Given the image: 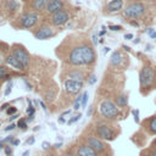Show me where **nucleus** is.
I'll use <instances>...</instances> for the list:
<instances>
[{
  "instance_id": "obj_4",
  "label": "nucleus",
  "mask_w": 156,
  "mask_h": 156,
  "mask_svg": "<svg viewBox=\"0 0 156 156\" xmlns=\"http://www.w3.org/2000/svg\"><path fill=\"white\" fill-rule=\"evenodd\" d=\"M18 0H0V16L6 18L16 17L20 10Z\"/></svg>"
},
{
  "instance_id": "obj_3",
  "label": "nucleus",
  "mask_w": 156,
  "mask_h": 156,
  "mask_svg": "<svg viewBox=\"0 0 156 156\" xmlns=\"http://www.w3.org/2000/svg\"><path fill=\"white\" fill-rule=\"evenodd\" d=\"M139 80H140V91L145 94V89L150 90L155 88L156 84V69L151 65H144L140 73H139Z\"/></svg>"
},
{
  "instance_id": "obj_25",
  "label": "nucleus",
  "mask_w": 156,
  "mask_h": 156,
  "mask_svg": "<svg viewBox=\"0 0 156 156\" xmlns=\"http://www.w3.org/2000/svg\"><path fill=\"white\" fill-rule=\"evenodd\" d=\"M17 127H20L21 129H26V127H27V124H26V121H24L23 118H21V119L18 121V123H17Z\"/></svg>"
},
{
  "instance_id": "obj_48",
  "label": "nucleus",
  "mask_w": 156,
  "mask_h": 156,
  "mask_svg": "<svg viewBox=\"0 0 156 156\" xmlns=\"http://www.w3.org/2000/svg\"><path fill=\"white\" fill-rule=\"evenodd\" d=\"M58 122H60V123H63V122H65V118H62V117L58 118Z\"/></svg>"
},
{
  "instance_id": "obj_21",
  "label": "nucleus",
  "mask_w": 156,
  "mask_h": 156,
  "mask_svg": "<svg viewBox=\"0 0 156 156\" xmlns=\"http://www.w3.org/2000/svg\"><path fill=\"white\" fill-rule=\"evenodd\" d=\"M118 107H126L128 105V96L127 94H121L118 98H116V102H115Z\"/></svg>"
},
{
  "instance_id": "obj_47",
  "label": "nucleus",
  "mask_w": 156,
  "mask_h": 156,
  "mask_svg": "<svg viewBox=\"0 0 156 156\" xmlns=\"http://www.w3.org/2000/svg\"><path fill=\"white\" fill-rule=\"evenodd\" d=\"M91 111H93V106H90V108H89V111H88V115L90 116V113H91Z\"/></svg>"
},
{
  "instance_id": "obj_45",
  "label": "nucleus",
  "mask_w": 156,
  "mask_h": 156,
  "mask_svg": "<svg viewBox=\"0 0 156 156\" xmlns=\"http://www.w3.org/2000/svg\"><path fill=\"white\" fill-rule=\"evenodd\" d=\"M48 143H43V149H48Z\"/></svg>"
},
{
  "instance_id": "obj_37",
  "label": "nucleus",
  "mask_w": 156,
  "mask_h": 156,
  "mask_svg": "<svg viewBox=\"0 0 156 156\" xmlns=\"http://www.w3.org/2000/svg\"><path fill=\"white\" fill-rule=\"evenodd\" d=\"M65 156H74V154L72 152V150H67V151L65 152Z\"/></svg>"
},
{
  "instance_id": "obj_15",
  "label": "nucleus",
  "mask_w": 156,
  "mask_h": 156,
  "mask_svg": "<svg viewBox=\"0 0 156 156\" xmlns=\"http://www.w3.org/2000/svg\"><path fill=\"white\" fill-rule=\"evenodd\" d=\"M63 9H66V2H65V0H51V1L48 4V6H46V9H45L44 12H45L48 16H51V15H54V13H56V12L63 10Z\"/></svg>"
},
{
  "instance_id": "obj_33",
  "label": "nucleus",
  "mask_w": 156,
  "mask_h": 156,
  "mask_svg": "<svg viewBox=\"0 0 156 156\" xmlns=\"http://www.w3.org/2000/svg\"><path fill=\"white\" fill-rule=\"evenodd\" d=\"M5 152H6L7 156H12V150H11L10 146H5Z\"/></svg>"
},
{
  "instance_id": "obj_26",
  "label": "nucleus",
  "mask_w": 156,
  "mask_h": 156,
  "mask_svg": "<svg viewBox=\"0 0 156 156\" xmlns=\"http://www.w3.org/2000/svg\"><path fill=\"white\" fill-rule=\"evenodd\" d=\"M34 112H35V110H34V107H33V106L30 105V102H29V107H28V110H27V113H28V116H29V117H33Z\"/></svg>"
},
{
  "instance_id": "obj_43",
  "label": "nucleus",
  "mask_w": 156,
  "mask_h": 156,
  "mask_svg": "<svg viewBox=\"0 0 156 156\" xmlns=\"http://www.w3.org/2000/svg\"><path fill=\"white\" fill-rule=\"evenodd\" d=\"M6 107H9V104H4V105H2V106H1V108H0V110H1V111H2V110H5V108H6Z\"/></svg>"
},
{
  "instance_id": "obj_2",
  "label": "nucleus",
  "mask_w": 156,
  "mask_h": 156,
  "mask_svg": "<svg viewBox=\"0 0 156 156\" xmlns=\"http://www.w3.org/2000/svg\"><path fill=\"white\" fill-rule=\"evenodd\" d=\"M40 18L41 13L30 10H24L21 15L13 18L11 26L16 29H32L40 23Z\"/></svg>"
},
{
  "instance_id": "obj_35",
  "label": "nucleus",
  "mask_w": 156,
  "mask_h": 156,
  "mask_svg": "<svg viewBox=\"0 0 156 156\" xmlns=\"http://www.w3.org/2000/svg\"><path fill=\"white\" fill-rule=\"evenodd\" d=\"M95 78H96V77H95V76L93 74V76L90 77V79H89V84H94V83H95V80H96Z\"/></svg>"
},
{
  "instance_id": "obj_39",
  "label": "nucleus",
  "mask_w": 156,
  "mask_h": 156,
  "mask_svg": "<svg viewBox=\"0 0 156 156\" xmlns=\"http://www.w3.org/2000/svg\"><path fill=\"white\" fill-rule=\"evenodd\" d=\"M34 140H35V139H34V136H30V138L27 140V144H33V143H34Z\"/></svg>"
},
{
  "instance_id": "obj_30",
  "label": "nucleus",
  "mask_w": 156,
  "mask_h": 156,
  "mask_svg": "<svg viewBox=\"0 0 156 156\" xmlns=\"http://www.w3.org/2000/svg\"><path fill=\"white\" fill-rule=\"evenodd\" d=\"M11 88H12V82H9V84H7V89H6V91H5V95H9V94L11 93Z\"/></svg>"
},
{
  "instance_id": "obj_51",
  "label": "nucleus",
  "mask_w": 156,
  "mask_h": 156,
  "mask_svg": "<svg viewBox=\"0 0 156 156\" xmlns=\"http://www.w3.org/2000/svg\"><path fill=\"white\" fill-rule=\"evenodd\" d=\"M22 1H24V4H27V2H29L30 0H22Z\"/></svg>"
},
{
  "instance_id": "obj_52",
  "label": "nucleus",
  "mask_w": 156,
  "mask_h": 156,
  "mask_svg": "<svg viewBox=\"0 0 156 156\" xmlns=\"http://www.w3.org/2000/svg\"><path fill=\"white\" fill-rule=\"evenodd\" d=\"M1 147H4V145H2V143H0V149H1Z\"/></svg>"
},
{
  "instance_id": "obj_16",
  "label": "nucleus",
  "mask_w": 156,
  "mask_h": 156,
  "mask_svg": "<svg viewBox=\"0 0 156 156\" xmlns=\"http://www.w3.org/2000/svg\"><path fill=\"white\" fill-rule=\"evenodd\" d=\"M5 62H6V65L7 66H10V67H12L13 69H16V71H20V72H23L24 69H26V67L12 55V52H10V54H7L6 56H5Z\"/></svg>"
},
{
  "instance_id": "obj_14",
  "label": "nucleus",
  "mask_w": 156,
  "mask_h": 156,
  "mask_svg": "<svg viewBox=\"0 0 156 156\" xmlns=\"http://www.w3.org/2000/svg\"><path fill=\"white\" fill-rule=\"evenodd\" d=\"M51 0H30L29 2L26 4V9L24 10H30V11H35V12H44L48 4Z\"/></svg>"
},
{
  "instance_id": "obj_9",
  "label": "nucleus",
  "mask_w": 156,
  "mask_h": 156,
  "mask_svg": "<svg viewBox=\"0 0 156 156\" xmlns=\"http://www.w3.org/2000/svg\"><path fill=\"white\" fill-rule=\"evenodd\" d=\"M10 50H11L12 55H13L24 67H28L29 61H30V56H29L28 51L26 50V48H24L23 45H21V44H13Z\"/></svg>"
},
{
  "instance_id": "obj_31",
  "label": "nucleus",
  "mask_w": 156,
  "mask_h": 156,
  "mask_svg": "<svg viewBox=\"0 0 156 156\" xmlns=\"http://www.w3.org/2000/svg\"><path fill=\"white\" fill-rule=\"evenodd\" d=\"M16 111H17V110H16V107H10V108H7V110H6V113H7V115H13Z\"/></svg>"
},
{
  "instance_id": "obj_53",
  "label": "nucleus",
  "mask_w": 156,
  "mask_h": 156,
  "mask_svg": "<svg viewBox=\"0 0 156 156\" xmlns=\"http://www.w3.org/2000/svg\"><path fill=\"white\" fill-rule=\"evenodd\" d=\"M0 82H1V80H0Z\"/></svg>"
},
{
  "instance_id": "obj_49",
  "label": "nucleus",
  "mask_w": 156,
  "mask_h": 156,
  "mask_svg": "<svg viewBox=\"0 0 156 156\" xmlns=\"http://www.w3.org/2000/svg\"><path fill=\"white\" fill-rule=\"evenodd\" d=\"M28 155H29V151H28V150H27V151H26V152H23V155H22V156H28Z\"/></svg>"
},
{
  "instance_id": "obj_50",
  "label": "nucleus",
  "mask_w": 156,
  "mask_h": 156,
  "mask_svg": "<svg viewBox=\"0 0 156 156\" xmlns=\"http://www.w3.org/2000/svg\"><path fill=\"white\" fill-rule=\"evenodd\" d=\"M46 156H57V155H55V154H48Z\"/></svg>"
},
{
  "instance_id": "obj_34",
  "label": "nucleus",
  "mask_w": 156,
  "mask_h": 156,
  "mask_svg": "<svg viewBox=\"0 0 156 156\" xmlns=\"http://www.w3.org/2000/svg\"><path fill=\"white\" fill-rule=\"evenodd\" d=\"M124 39H128V40H132V39H133V34H132V33H128V34H124Z\"/></svg>"
},
{
  "instance_id": "obj_23",
  "label": "nucleus",
  "mask_w": 156,
  "mask_h": 156,
  "mask_svg": "<svg viewBox=\"0 0 156 156\" xmlns=\"http://www.w3.org/2000/svg\"><path fill=\"white\" fill-rule=\"evenodd\" d=\"M82 98H83V94L78 95L73 102V110H79L82 107Z\"/></svg>"
},
{
  "instance_id": "obj_46",
  "label": "nucleus",
  "mask_w": 156,
  "mask_h": 156,
  "mask_svg": "<svg viewBox=\"0 0 156 156\" xmlns=\"http://www.w3.org/2000/svg\"><path fill=\"white\" fill-rule=\"evenodd\" d=\"M16 117H18V115H16V116H15V115H12V116H11V117H10V119H11V121H12V119H15V118H16Z\"/></svg>"
},
{
  "instance_id": "obj_24",
  "label": "nucleus",
  "mask_w": 156,
  "mask_h": 156,
  "mask_svg": "<svg viewBox=\"0 0 156 156\" xmlns=\"http://www.w3.org/2000/svg\"><path fill=\"white\" fill-rule=\"evenodd\" d=\"M88 99H89V94H88V91H84V93H83V98H82V107H83V108L87 106Z\"/></svg>"
},
{
  "instance_id": "obj_41",
  "label": "nucleus",
  "mask_w": 156,
  "mask_h": 156,
  "mask_svg": "<svg viewBox=\"0 0 156 156\" xmlns=\"http://www.w3.org/2000/svg\"><path fill=\"white\" fill-rule=\"evenodd\" d=\"M105 33H106V28H105V27H102V29L100 30V37H102Z\"/></svg>"
},
{
  "instance_id": "obj_6",
  "label": "nucleus",
  "mask_w": 156,
  "mask_h": 156,
  "mask_svg": "<svg viewBox=\"0 0 156 156\" xmlns=\"http://www.w3.org/2000/svg\"><path fill=\"white\" fill-rule=\"evenodd\" d=\"M145 5L143 2H133L129 4L124 10H123V16L129 20H135L140 18L145 13Z\"/></svg>"
},
{
  "instance_id": "obj_1",
  "label": "nucleus",
  "mask_w": 156,
  "mask_h": 156,
  "mask_svg": "<svg viewBox=\"0 0 156 156\" xmlns=\"http://www.w3.org/2000/svg\"><path fill=\"white\" fill-rule=\"evenodd\" d=\"M57 50H63V55H60V57L71 66H91L96 61L95 49L85 39L73 40V43L71 40L62 41Z\"/></svg>"
},
{
  "instance_id": "obj_17",
  "label": "nucleus",
  "mask_w": 156,
  "mask_h": 156,
  "mask_svg": "<svg viewBox=\"0 0 156 156\" xmlns=\"http://www.w3.org/2000/svg\"><path fill=\"white\" fill-rule=\"evenodd\" d=\"M77 156H99V154L89 144H80L77 149Z\"/></svg>"
},
{
  "instance_id": "obj_32",
  "label": "nucleus",
  "mask_w": 156,
  "mask_h": 156,
  "mask_svg": "<svg viewBox=\"0 0 156 156\" xmlns=\"http://www.w3.org/2000/svg\"><path fill=\"white\" fill-rule=\"evenodd\" d=\"M17 127V124H15V123H12V124H10L9 127H6L5 128V132H9V130H12V129H15Z\"/></svg>"
},
{
  "instance_id": "obj_40",
  "label": "nucleus",
  "mask_w": 156,
  "mask_h": 156,
  "mask_svg": "<svg viewBox=\"0 0 156 156\" xmlns=\"http://www.w3.org/2000/svg\"><path fill=\"white\" fill-rule=\"evenodd\" d=\"M4 60H5V57H4V55H2V52L0 51V65H2V62H4Z\"/></svg>"
},
{
  "instance_id": "obj_18",
  "label": "nucleus",
  "mask_w": 156,
  "mask_h": 156,
  "mask_svg": "<svg viewBox=\"0 0 156 156\" xmlns=\"http://www.w3.org/2000/svg\"><path fill=\"white\" fill-rule=\"evenodd\" d=\"M85 73L82 71V69H78V68H72L67 72V78H71V79H76V80H84L85 78Z\"/></svg>"
},
{
  "instance_id": "obj_19",
  "label": "nucleus",
  "mask_w": 156,
  "mask_h": 156,
  "mask_svg": "<svg viewBox=\"0 0 156 156\" xmlns=\"http://www.w3.org/2000/svg\"><path fill=\"white\" fill-rule=\"evenodd\" d=\"M11 77H12V73L10 72L9 66L0 65V80H1V82L9 80V79H11Z\"/></svg>"
},
{
  "instance_id": "obj_5",
  "label": "nucleus",
  "mask_w": 156,
  "mask_h": 156,
  "mask_svg": "<svg viewBox=\"0 0 156 156\" xmlns=\"http://www.w3.org/2000/svg\"><path fill=\"white\" fill-rule=\"evenodd\" d=\"M99 111H100V113L106 119H111V121L112 119H117L121 116V112L118 110V106L115 102H112L111 100H104L100 104Z\"/></svg>"
},
{
  "instance_id": "obj_11",
  "label": "nucleus",
  "mask_w": 156,
  "mask_h": 156,
  "mask_svg": "<svg viewBox=\"0 0 156 156\" xmlns=\"http://www.w3.org/2000/svg\"><path fill=\"white\" fill-rule=\"evenodd\" d=\"M96 134L102 140H113L117 135V133L106 123H99L96 126Z\"/></svg>"
},
{
  "instance_id": "obj_44",
  "label": "nucleus",
  "mask_w": 156,
  "mask_h": 156,
  "mask_svg": "<svg viewBox=\"0 0 156 156\" xmlns=\"http://www.w3.org/2000/svg\"><path fill=\"white\" fill-rule=\"evenodd\" d=\"M150 37H151L152 39H155V38H156V32H152V33L150 34Z\"/></svg>"
},
{
  "instance_id": "obj_12",
  "label": "nucleus",
  "mask_w": 156,
  "mask_h": 156,
  "mask_svg": "<svg viewBox=\"0 0 156 156\" xmlns=\"http://www.w3.org/2000/svg\"><path fill=\"white\" fill-rule=\"evenodd\" d=\"M63 84H65V90L71 95H77L83 88L82 80H76V79H71V78H66Z\"/></svg>"
},
{
  "instance_id": "obj_7",
  "label": "nucleus",
  "mask_w": 156,
  "mask_h": 156,
  "mask_svg": "<svg viewBox=\"0 0 156 156\" xmlns=\"http://www.w3.org/2000/svg\"><path fill=\"white\" fill-rule=\"evenodd\" d=\"M33 35L39 40H45V39H49L56 35V32L54 30L52 24H50L49 22H45L35 27V30H33Z\"/></svg>"
},
{
  "instance_id": "obj_36",
  "label": "nucleus",
  "mask_w": 156,
  "mask_h": 156,
  "mask_svg": "<svg viewBox=\"0 0 156 156\" xmlns=\"http://www.w3.org/2000/svg\"><path fill=\"white\" fill-rule=\"evenodd\" d=\"M149 156H156V149H151L149 151Z\"/></svg>"
},
{
  "instance_id": "obj_42",
  "label": "nucleus",
  "mask_w": 156,
  "mask_h": 156,
  "mask_svg": "<svg viewBox=\"0 0 156 156\" xmlns=\"http://www.w3.org/2000/svg\"><path fill=\"white\" fill-rule=\"evenodd\" d=\"M151 149H156V138H155L154 141L151 143Z\"/></svg>"
},
{
  "instance_id": "obj_28",
  "label": "nucleus",
  "mask_w": 156,
  "mask_h": 156,
  "mask_svg": "<svg viewBox=\"0 0 156 156\" xmlns=\"http://www.w3.org/2000/svg\"><path fill=\"white\" fill-rule=\"evenodd\" d=\"M132 113H133V116H134V121L138 123V122H139V111H138V110H133Z\"/></svg>"
},
{
  "instance_id": "obj_22",
  "label": "nucleus",
  "mask_w": 156,
  "mask_h": 156,
  "mask_svg": "<svg viewBox=\"0 0 156 156\" xmlns=\"http://www.w3.org/2000/svg\"><path fill=\"white\" fill-rule=\"evenodd\" d=\"M111 63L113 66H118L122 63V52L121 51H115L112 54V57H111Z\"/></svg>"
},
{
  "instance_id": "obj_20",
  "label": "nucleus",
  "mask_w": 156,
  "mask_h": 156,
  "mask_svg": "<svg viewBox=\"0 0 156 156\" xmlns=\"http://www.w3.org/2000/svg\"><path fill=\"white\" fill-rule=\"evenodd\" d=\"M145 128L150 134H156V116L145 121Z\"/></svg>"
},
{
  "instance_id": "obj_8",
  "label": "nucleus",
  "mask_w": 156,
  "mask_h": 156,
  "mask_svg": "<svg viewBox=\"0 0 156 156\" xmlns=\"http://www.w3.org/2000/svg\"><path fill=\"white\" fill-rule=\"evenodd\" d=\"M87 144H89L99 155H104V156H108L111 154V149L108 147V145H106L104 143V140L101 138H96V136H88L87 138Z\"/></svg>"
},
{
  "instance_id": "obj_29",
  "label": "nucleus",
  "mask_w": 156,
  "mask_h": 156,
  "mask_svg": "<svg viewBox=\"0 0 156 156\" xmlns=\"http://www.w3.org/2000/svg\"><path fill=\"white\" fill-rule=\"evenodd\" d=\"M80 117H82V115H80V113H78L77 116H74V118H71V119L68 121V123H69V124H72V123H74V122H77V121H78V119L80 118Z\"/></svg>"
},
{
  "instance_id": "obj_10",
  "label": "nucleus",
  "mask_w": 156,
  "mask_h": 156,
  "mask_svg": "<svg viewBox=\"0 0 156 156\" xmlns=\"http://www.w3.org/2000/svg\"><path fill=\"white\" fill-rule=\"evenodd\" d=\"M71 18V15H69V11L67 9H63L51 16H49V20L48 22L50 24H52L54 27H61L63 24H66Z\"/></svg>"
},
{
  "instance_id": "obj_13",
  "label": "nucleus",
  "mask_w": 156,
  "mask_h": 156,
  "mask_svg": "<svg viewBox=\"0 0 156 156\" xmlns=\"http://www.w3.org/2000/svg\"><path fill=\"white\" fill-rule=\"evenodd\" d=\"M123 5H124V1L123 0H110L105 7H104V13L105 15H113V13H117L119 11L123 10Z\"/></svg>"
},
{
  "instance_id": "obj_27",
  "label": "nucleus",
  "mask_w": 156,
  "mask_h": 156,
  "mask_svg": "<svg viewBox=\"0 0 156 156\" xmlns=\"http://www.w3.org/2000/svg\"><path fill=\"white\" fill-rule=\"evenodd\" d=\"M111 30H113V32H118V30H121V29H123L121 26H115V24H111L110 27H108Z\"/></svg>"
},
{
  "instance_id": "obj_38",
  "label": "nucleus",
  "mask_w": 156,
  "mask_h": 156,
  "mask_svg": "<svg viewBox=\"0 0 156 156\" xmlns=\"http://www.w3.org/2000/svg\"><path fill=\"white\" fill-rule=\"evenodd\" d=\"M11 144H12V145H18V144H20V140H18V139H12V140H11Z\"/></svg>"
}]
</instances>
